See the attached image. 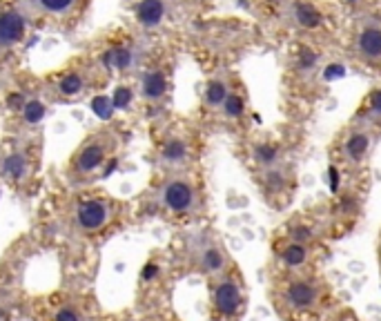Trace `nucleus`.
Returning a JSON list of instances; mask_svg holds the SVG:
<instances>
[{
    "label": "nucleus",
    "mask_w": 381,
    "mask_h": 321,
    "mask_svg": "<svg viewBox=\"0 0 381 321\" xmlns=\"http://www.w3.org/2000/svg\"><path fill=\"white\" fill-rule=\"evenodd\" d=\"M274 23H279L296 38L328 43L339 34L341 13H339V7L328 0H290Z\"/></svg>",
    "instance_id": "obj_1"
},
{
    "label": "nucleus",
    "mask_w": 381,
    "mask_h": 321,
    "mask_svg": "<svg viewBox=\"0 0 381 321\" xmlns=\"http://www.w3.org/2000/svg\"><path fill=\"white\" fill-rule=\"evenodd\" d=\"M346 54L355 65L381 72V3L350 16Z\"/></svg>",
    "instance_id": "obj_2"
},
{
    "label": "nucleus",
    "mask_w": 381,
    "mask_h": 321,
    "mask_svg": "<svg viewBox=\"0 0 381 321\" xmlns=\"http://www.w3.org/2000/svg\"><path fill=\"white\" fill-rule=\"evenodd\" d=\"M379 134L381 130L375 125L352 119L332 143L334 163H341L348 170H359V167L368 163Z\"/></svg>",
    "instance_id": "obj_3"
},
{
    "label": "nucleus",
    "mask_w": 381,
    "mask_h": 321,
    "mask_svg": "<svg viewBox=\"0 0 381 321\" xmlns=\"http://www.w3.org/2000/svg\"><path fill=\"white\" fill-rule=\"evenodd\" d=\"M157 201L163 210L172 212L176 217H188L194 214L201 205V190L199 183L190 174H174L167 176L159 192Z\"/></svg>",
    "instance_id": "obj_4"
},
{
    "label": "nucleus",
    "mask_w": 381,
    "mask_h": 321,
    "mask_svg": "<svg viewBox=\"0 0 381 321\" xmlns=\"http://www.w3.org/2000/svg\"><path fill=\"white\" fill-rule=\"evenodd\" d=\"M279 305L294 317L317 310L321 305V284L308 274H292L279 286Z\"/></svg>",
    "instance_id": "obj_5"
},
{
    "label": "nucleus",
    "mask_w": 381,
    "mask_h": 321,
    "mask_svg": "<svg viewBox=\"0 0 381 321\" xmlns=\"http://www.w3.org/2000/svg\"><path fill=\"white\" fill-rule=\"evenodd\" d=\"M212 317L214 321H234L246 310V290L234 272L221 274L212 286Z\"/></svg>",
    "instance_id": "obj_6"
},
{
    "label": "nucleus",
    "mask_w": 381,
    "mask_h": 321,
    "mask_svg": "<svg viewBox=\"0 0 381 321\" xmlns=\"http://www.w3.org/2000/svg\"><path fill=\"white\" fill-rule=\"evenodd\" d=\"M328 43H319V40H308V38H296L290 56H288V72L296 80H313L323 61V47Z\"/></svg>",
    "instance_id": "obj_7"
},
{
    "label": "nucleus",
    "mask_w": 381,
    "mask_h": 321,
    "mask_svg": "<svg viewBox=\"0 0 381 321\" xmlns=\"http://www.w3.org/2000/svg\"><path fill=\"white\" fill-rule=\"evenodd\" d=\"M248 159L254 167H257V172H263V170H270V167L288 163L286 145L274 136L254 138L248 147Z\"/></svg>",
    "instance_id": "obj_8"
},
{
    "label": "nucleus",
    "mask_w": 381,
    "mask_h": 321,
    "mask_svg": "<svg viewBox=\"0 0 381 321\" xmlns=\"http://www.w3.org/2000/svg\"><path fill=\"white\" fill-rule=\"evenodd\" d=\"M294 174H292V167L290 163H284V165H277V167H270V170H263V172H257V181L259 186L265 194L267 201H277L281 199V205L286 203L290 190L294 188Z\"/></svg>",
    "instance_id": "obj_9"
},
{
    "label": "nucleus",
    "mask_w": 381,
    "mask_h": 321,
    "mask_svg": "<svg viewBox=\"0 0 381 321\" xmlns=\"http://www.w3.org/2000/svg\"><path fill=\"white\" fill-rule=\"evenodd\" d=\"M236 76L234 72H228V69H219L217 74H212L203 87V107L210 111V114H219L225 99L230 96L232 87L236 85Z\"/></svg>",
    "instance_id": "obj_10"
},
{
    "label": "nucleus",
    "mask_w": 381,
    "mask_h": 321,
    "mask_svg": "<svg viewBox=\"0 0 381 321\" xmlns=\"http://www.w3.org/2000/svg\"><path fill=\"white\" fill-rule=\"evenodd\" d=\"M111 219V205L105 199H90L76 207V228L80 232H98L103 230Z\"/></svg>",
    "instance_id": "obj_11"
},
{
    "label": "nucleus",
    "mask_w": 381,
    "mask_h": 321,
    "mask_svg": "<svg viewBox=\"0 0 381 321\" xmlns=\"http://www.w3.org/2000/svg\"><path fill=\"white\" fill-rule=\"evenodd\" d=\"M192 155H194V145H192L190 138L183 136V134H169L159 147L161 165L172 167V170L186 167L192 161Z\"/></svg>",
    "instance_id": "obj_12"
},
{
    "label": "nucleus",
    "mask_w": 381,
    "mask_h": 321,
    "mask_svg": "<svg viewBox=\"0 0 381 321\" xmlns=\"http://www.w3.org/2000/svg\"><path fill=\"white\" fill-rule=\"evenodd\" d=\"M107 155H109V143L107 141L96 138V141L85 143L78 150L76 159H74V170L78 174H83V176L94 174L98 167H103V163L107 161Z\"/></svg>",
    "instance_id": "obj_13"
},
{
    "label": "nucleus",
    "mask_w": 381,
    "mask_h": 321,
    "mask_svg": "<svg viewBox=\"0 0 381 321\" xmlns=\"http://www.w3.org/2000/svg\"><path fill=\"white\" fill-rule=\"evenodd\" d=\"M228 255L219 243H203L196 250V268L207 277H221L228 272Z\"/></svg>",
    "instance_id": "obj_14"
},
{
    "label": "nucleus",
    "mask_w": 381,
    "mask_h": 321,
    "mask_svg": "<svg viewBox=\"0 0 381 321\" xmlns=\"http://www.w3.org/2000/svg\"><path fill=\"white\" fill-rule=\"evenodd\" d=\"M219 116L228 125H234V128L246 123V119H248V92H246L241 80H236V85L232 87L228 99H225Z\"/></svg>",
    "instance_id": "obj_15"
},
{
    "label": "nucleus",
    "mask_w": 381,
    "mask_h": 321,
    "mask_svg": "<svg viewBox=\"0 0 381 321\" xmlns=\"http://www.w3.org/2000/svg\"><path fill=\"white\" fill-rule=\"evenodd\" d=\"M274 253L288 270H301L310 263V246L296 243L288 236H281L274 241Z\"/></svg>",
    "instance_id": "obj_16"
},
{
    "label": "nucleus",
    "mask_w": 381,
    "mask_h": 321,
    "mask_svg": "<svg viewBox=\"0 0 381 321\" xmlns=\"http://www.w3.org/2000/svg\"><path fill=\"white\" fill-rule=\"evenodd\" d=\"M169 13V0H140L136 5V23L145 30H157L161 27Z\"/></svg>",
    "instance_id": "obj_17"
},
{
    "label": "nucleus",
    "mask_w": 381,
    "mask_h": 321,
    "mask_svg": "<svg viewBox=\"0 0 381 321\" xmlns=\"http://www.w3.org/2000/svg\"><path fill=\"white\" fill-rule=\"evenodd\" d=\"M169 92V78L161 67L145 69L143 76H140V96L150 103H159L165 99V94Z\"/></svg>",
    "instance_id": "obj_18"
},
{
    "label": "nucleus",
    "mask_w": 381,
    "mask_h": 321,
    "mask_svg": "<svg viewBox=\"0 0 381 321\" xmlns=\"http://www.w3.org/2000/svg\"><path fill=\"white\" fill-rule=\"evenodd\" d=\"M25 36V18L18 11L0 13V47H11Z\"/></svg>",
    "instance_id": "obj_19"
},
{
    "label": "nucleus",
    "mask_w": 381,
    "mask_h": 321,
    "mask_svg": "<svg viewBox=\"0 0 381 321\" xmlns=\"http://www.w3.org/2000/svg\"><path fill=\"white\" fill-rule=\"evenodd\" d=\"M357 121H363L368 125H375V128L381 130V85L373 87L368 94L363 96V101L357 109V114L352 116Z\"/></svg>",
    "instance_id": "obj_20"
},
{
    "label": "nucleus",
    "mask_w": 381,
    "mask_h": 321,
    "mask_svg": "<svg viewBox=\"0 0 381 321\" xmlns=\"http://www.w3.org/2000/svg\"><path fill=\"white\" fill-rule=\"evenodd\" d=\"M288 239L296 241V243H303V246H313L317 241V230L313 223H306V221H292L288 226Z\"/></svg>",
    "instance_id": "obj_21"
},
{
    "label": "nucleus",
    "mask_w": 381,
    "mask_h": 321,
    "mask_svg": "<svg viewBox=\"0 0 381 321\" xmlns=\"http://www.w3.org/2000/svg\"><path fill=\"white\" fill-rule=\"evenodd\" d=\"M85 90V78L83 74L78 72H72V74H65L59 83V92L63 96H76Z\"/></svg>",
    "instance_id": "obj_22"
},
{
    "label": "nucleus",
    "mask_w": 381,
    "mask_h": 321,
    "mask_svg": "<svg viewBox=\"0 0 381 321\" xmlns=\"http://www.w3.org/2000/svg\"><path fill=\"white\" fill-rule=\"evenodd\" d=\"M107 63L116 69H130L134 65V52L127 47H119L107 52Z\"/></svg>",
    "instance_id": "obj_23"
},
{
    "label": "nucleus",
    "mask_w": 381,
    "mask_h": 321,
    "mask_svg": "<svg viewBox=\"0 0 381 321\" xmlns=\"http://www.w3.org/2000/svg\"><path fill=\"white\" fill-rule=\"evenodd\" d=\"M7 176L11 178H23L25 172H27V159L20 155V152H13V155H9L3 163Z\"/></svg>",
    "instance_id": "obj_24"
},
{
    "label": "nucleus",
    "mask_w": 381,
    "mask_h": 321,
    "mask_svg": "<svg viewBox=\"0 0 381 321\" xmlns=\"http://www.w3.org/2000/svg\"><path fill=\"white\" fill-rule=\"evenodd\" d=\"M45 105H42L40 101H27L25 105H23V119L27 121V123H32V125H36V123H40L42 119H45Z\"/></svg>",
    "instance_id": "obj_25"
},
{
    "label": "nucleus",
    "mask_w": 381,
    "mask_h": 321,
    "mask_svg": "<svg viewBox=\"0 0 381 321\" xmlns=\"http://www.w3.org/2000/svg\"><path fill=\"white\" fill-rule=\"evenodd\" d=\"M36 5L45 13H67L76 5V0H36Z\"/></svg>",
    "instance_id": "obj_26"
},
{
    "label": "nucleus",
    "mask_w": 381,
    "mask_h": 321,
    "mask_svg": "<svg viewBox=\"0 0 381 321\" xmlns=\"http://www.w3.org/2000/svg\"><path fill=\"white\" fill-rule=\"evenodd\" d=\"M339 3H341L344 9H348L350 16H355L359 11H365V9L379 5V0H339Z\"/></svg>",
    "instance_id": "obj_27"
},
{
    "label": "nucleus",
    "mask_w": 381,
    "mask_h": 321,
    "mask_svg": "<svg viewBox=\"0 0 381 321\" xmlns=\"http://www.w3.org/2000/svg\"><path fill=\"white\" fill-rule=\"evenodd\" d=\"M259 3H261V9L267 13V16L277 20V18H279V13L288 7L290 0H259Z\"/></svg>",
    "instance_id": "obj_28"
},
{
    "label": "nucleus",
    "mask_w": 381,
    "mask_h": 321,
    "mask_svg": "<svg viewBox=\"0 0 381 321\" xmlns=\"http://www.w3.org/2000/svg\"><path fill=\"white\" fill-rule=\"evenodd\" d=\"M54 321H83V317L74 305H63V308L56 310Z\"/></svg>",
    "instance_id": "obj_29"
},
{
    "label": "nucleus",
    "mask_w": 381,
    "mask_h": 321,
    "mask_svg": "<svg viewBox=\"0 0 381 321\" xmlns=\"http://www.w3.org/2000/svg\"><path fill=\"white\" fill-rule=\"evenodd\" d=\"M127 103H130V90L121 87L119 94H116V101H114V107H125Z\"/></svg>",
    "instance_id": "obj_30"
},
{
    "label": "nucleus",
    "mask_w": 381,
    "mask_h": 321,
    "mask_svg": "<svg viewBox=\"0 0 381 321\" xmlns=\"http://www.w3.org/2000/svg\"><path fill=\"white\" fill-rule=\"evenodd\" d=\"M159 270H161V268L157 266V263H147V266L143 268V274H140V277H143L145 281H152V279L159 274Z\"/></svg>",
    "instance_id": "obj_31"
},
{
    "label": "nucleus",
    "mask_w": 381,
    "mask_h": 321,
    "mask_svg": "<svg viewBox=\"0 0 381 321\" xmlns=\"http://www.w3.org/2000/svg\"><path fill=\"white\" fill-rule=\"evenodd\" d=\"M103 107H109V101L107 99H96L94 101V109L98 111L101 116H109V109H103Z\"/></svg>",
    "instance_id": "obj_32"
},
{
    "label": "nucleus",
    "mask_w": 381,
    "mask_h": 321,
    "mask_svg": "<svg viewBox=\"0 0 381 321\" xmlns=\"http://www.w3.org/2000/svg\"><path fill=\"white\" fill-rule=\"evenodd\" d=\"M341 321H355V319H346V315H341Z\"/></svg>",
    "instance_id": "obj_33"
},
{
    "label": "nucleus",
    "mask_w": 381,
    "mask_h": 321,
    "mask_svg": "<svg viewBox=\"0 0 381 321\" xmlns=\"http://www.w3.org/2000/svg\"><path fill=\"white\" fill-rule=\"evenodd\" d=\"M379 250H381V246H379Z\"/></svg>",
    "instance_id": "obj_34"
},
{
    "label": "nucleus",
    "mask_w": 381,
    "mask_h": 321,
    "mask_svg": "<svg viewBox=\"0 0 381 321\" xmlns=\"http://www.w3.org/2000/svg\"><path fill=\"white\" fill-rule=\"evenodd\" d=\"M127 321H130V319H127Z\"/></svg>",
    "instance_id": "obj_35"
}]
</instances>
